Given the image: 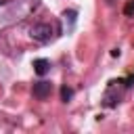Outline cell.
Returning a JSON list of instances; mask_svg holds the SVG:
<instances>
[{
  "mask_svg": "<svg viewBox=\"0 0 134 134\" xmlns=\"http://www.w3.org/2000/svg\"><path fill=\"white\" fill-rule=\"evenodd\" d=\"M132 13H134V0H130L126 6V15H132Z\"/></svg>",
  "mask_w": 134,
  "mask_h": 134,
  "instance_id": "5",
  "label": "cell"
},
{
  "mask_svg": "<svg viewBox=\"0 0 134 134\" xmlns=\"http://www.w3.org/2000/svg\"><path fill=\"white\" fill-rule=\"evenodd\" d=\"M71 96H73V90H71L69 86H63V88H61V98L67 103V100H71Z\"/></svg>",
  "mask_w": 134,
  "mask_h": 134,
  "instance_id": "4",
  "label": "cell"
},
{
  "mask_svg": "<svg viewBox=\"0 0 134 134\" xmlns=\"http://www.w3.org/2000/svg\"><path fill=\"white\" fill-rule=\"evenodd\" d=\"M29 36L36 40V42H50L52 40V36H54V31H52V25L50 23H36V25H31V29H29Z\"/></svg>",
  "mask_w": 134,
  "mask_h": 134,
  "instance_id": "1",
  "label": "cell"
},
{
  "mask_svg": "<svg viewBox=\"0 0 134 134\" xmlns=\"http://www.w3.org/2000/svg\"><path fill=\"white\" fill-rule=\"evenodd\" d=\"M34 71H36L38 75H46V73L50 71V61H48V59H36V61H34Z\"/></svg>",
  "mask_w": 134,
  "mask_h": 134,
  "instance_id": "3",
  "label": "cell"
},
{
  "mask_svg": "<svg viewBox=\"0 0 134 134\" xmlns=\"http://www.w3.org/2000/svg\"><path fill=\"white\" fill-rule=\"evenodd\" d=\"M31 92H34V96H36V98L44 100V98H48V96H50V92H52V82L40 80V82H36V84H34Z\"/></svg>",
  "mask_w": 134,
  "mask_h": 134,
  "instance_id": "2",
  "label": "cell"
}]
</instances>
